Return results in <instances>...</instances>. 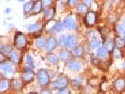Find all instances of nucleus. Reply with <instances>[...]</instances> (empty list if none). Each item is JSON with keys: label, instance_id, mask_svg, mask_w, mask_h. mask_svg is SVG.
Wrapping results in <instances>:
<instances>
[{"label": "nucleus", "instance_id": "nucleus-1", "mask_svg": "<svg viewBox=\"0 0 125 94\" xmlns=\"http://www.w3.org/2000/svg\"><path fill=\"white\" fill-rule=\"evenodd\" d=\"M14 45L17 49H23L27 44L26 36L21 32H17L14 36Z\"/></svg>", "mask_w": 125, "mask_h": 94}, {"label": "nucleus", "instance_id": "nucleus-2", "mask_svg": "<svg viewBox=\"0 0 125 94\" xmlns=\"http://www.w3.org/2000/svg\"><path fill=\"white\" fill-rule=\"evenodd\" d=\"M37 80L41 86H46L50 82V77L48 72L44 69H39L37 73Z\"/></svg>", "mask_w": 125, "mask_h": 94}, {"label": "nucleus", "instance_id": "nucleus-3", "mask_svg": "<svg viewBox=\"0 0 125 94\" xmlns=\"http://www.w3.org/2000/svg\"><path fill=\"white\" fill-rule=\"evenodd\" d=\"M0 70L3 73V75L6 78H11L14 75V69L10 63H0Z\"/></svg>", "mask_w": 125, "mask_h": 94}, {"label": "nucleus", "instance_id": "nucleus-4", "mask_svg": "<svg viewBox=\"0 0 125 94\" xmlns=\"http://www.w3.org/2000/svg\"><path fill=\"white\" fill-rule=\"evenodd\" d=\"M68 85V79L66 77H60L58 79H57L53 83V87L56 90H62L65 89Z\"/></svg>", "mask_w": 125, "mask_h": 94}, {"label": "nucleus", "instance_id": "nucleus-5", "mask_svg": "<svg viewBox=\"0 0 125 94\" xmlns=\"http://www.w3.org/2000/svg\"><path fill=\"white\" fill-rule=\"evenodd\" d=\"M85 23L88 27H91L95 25L96 22V14L94 11H88L85 16Z\"/></svg>", "mask_w": 125, "mask_h": 94}, {"label": "nucleus", "instance_id": "nucleus-6", "mask_svg": "<svg viewBox=\"0 0 125 94\" xmlns=\"http://www.w3.org/2000/svg\"><path fill=\"white\" fill-rule=\"evenodd\" d=\"M57 45V39L53 37H51L48 39V41H46L45 45H44V48L48 52H51V51L53 50Z\"/></svg>", "mask_w": 125, "mask_h": 94}, {"label": "nucleus", "instance_id": "nucleus-7", "mask_svg": "<svg viewBox=\"0 0 125 94\" xmlns=\"http://www.w3.org/2000/svg\"><path fill=\"white\" fill-rule=\"evenodd\" d=\"M62 26L67 29H74L75 28V22L71 17H67L62 22Z\"/></svg>", "mask_w": 125, "mask_h": 94}, {"label": "nucleus", "instance_id": "nucleus-8", "mask_svg": "<svg viewBox=\"0 0 125 94\" xmlns=\"http://www.w3.org/2000/svg\"><path fill=\"white\" fill-rule=\"evenodd\" d=\"M35 78V74L32 72V70L26 69L22 75V79L24 82H30L32 81Z\"/></svg>", "mask_w": 125, "mask_h": 94}, {"label": "nucleus", "instance_id": "nucleus-9", "mask_svg": "<svg viewBox=\"0 0 125 94\" xmlns=\"http://www.w3.org/2000/svg\"><path fill=\"white\" fill-rule=\"evenodd\" d=\"M68 68L69 69L73 70V71H78L82 69V65L80 63H78V61H75V60H73V61H70L68 65H67Z\"/></svg>", "mask_w": 125, "mask_h": 94}, {"label": "nucleus", "instance_id": "nucleus-10", "mask_svg": "<svg viewBox=\"0 0 125 94\" xmlns=\"http://www.w3.org/2000/svg\"><path fill=\"white\" fill-rule=\"evenodd\" d=\"M78 42V39L75 36H69L67 38L66 41V46L68 47H74Z\"/></svg>", "mask_w": 125, "mask_h": 94}, {"label": "nucleus", "instance_id": "nucleus-11", "mask_svg": "<svg viewBox=\"0 0 125 94\" xmlns=\"http://www.w3.org/2000/svg\"><path fill=\"white\" fill-rule=\"evenodd\" d=\"M54 12H55L54 8H47V9H45L44 11V18H45V19L48 20L52 19V18L53 17V14H54Z\"/></svg>", "mask_w": 125, "mask_h": 94}, {"label": "nucleus", "instance_id": "nucleus-12", "mask_svg": "<svg viewBox=\"0 0 125 94\" xmlns=\"http://www.w3.org/2000/svg\"><path fill=\"white\" fill-rule=\"evenodd\" d=\"M10 86V82L7 79H3L0 81V92H4L7 90Z\"/></svg>", "mask_w": 125, "mask_h": 94}, {"label": "nucleus", "instance_id": "nucleus-13", "mask_svg": "<svg viewBox=\"0 0 125 94\" xmlns=\"http://www.w3.org/2000/svg\"><path fill=\"white\" fill-rule=\"evenodd\" d=\"M46 59L52 64H57L59 61L57 56L54 54H48L46 56Z\"/></svg>", "mask_w": 125, "mask_h": 94}, {"label": "nucleus", "instance_id": "nucleus-14", "mask_svg": "<svg viewBox=\"0 0 125 94\" xmlns=\"http://www.w3.org/2000/svg\"><path fill=\"white\" fill-rule=\"evenodd\" d=\"M9 57L11 60L14 63L19 61V54L17 53V51L15 50H12L11 51V53L9 54Z\"/></svg>", "mask_w": 125, "mask_h": 94}, {"label": "nucleus", "instance_id": "nucleus-15", "mask_svg": "<svg viewBox=\"0 0 125 94\" xmlns=\"http://www.w3.org/2000/svg\"><path fill=\"white\" fill-rule=\"evenodd\" d=\"M42 4L41 1H36L33 5H32V11L33 13L37 14L39 13L42 10Z\"/></svg>", "mask_w": 125, "mask_h": 94}, {"label": "nucleus", "instance_id": "nucleus-16", "mask_svg": "<svg viewBox=\"0 0 125 94\" xmlns=\"http://www.w3.org/2000/svg\"><path fill=\"white\" fill-rule=\"evenodd\" d=\"M84 54V49L82 46L75 47L73 50V55L75 57H79L81 56Z\"/></svg>", "mask_w": 125, "mask_h": 94}, {"label": "nucleus", "instance_id": "nucleus-17", "mask_svg": "<svg viewBox=\"0 0 125 94\" xmlns=\"http://www.w3.org/2000/svg\"><path fill=\"white\" fill-rule=\"evenodd\" d=\"M115 87L118 90H121L125 87V81L122 78L116 80V81L115 82Z\"/></svg>", "mask_w": 125, "mask_h": 94}, {"label": "nucleus", "instance_id": "nucleus-18", "mask_svg": "<svg viewBox=\"0 0 125 94\" xmlns=\"http://www.w3.org/2000/svg\"><path fill=\"white\" fill-rule=\"evenodd\" d=\"M70 57V53L66 50H62L60 52V58L62 61H66Z\"/></svg>", "mask_w": 125, "mask_h": 94}, {"label": "nucleus", "instance_id": "nucleus-19", "mask_svg": "<svg viewBox=\"0 0 125 94\" xmlns=\"http://www.w3.org/2000/svg\"><path fill=\"white\" fill-rule=\"evenodd\" d=\"M107 53H108V51L105 50V48L104 47H99V48H98V50H97V52H96L97 56H99V57H101V58H103V57L106 56Z\"/></svg>", "mask_w": 125, "mask_h": 94}, {"label": "nucleus", "instance_id": "nucleus-20", "mask_svg": "<svg viewBox=\"0 0 125 94\" xmlns=\"http://www.w3.org/2000/svg\"><path fill=\"white\" fill-rule=\"evenodd\" d=\"M115 44L116 45V47L118 48H121L124 46L125 45V41L123 38H120V37H117L115 39Z\"/></svg>", "mask_w": 125, "mask_h": 94}, {"label": "nucleus", "instance_id": "nucleus-21", "mask_svg": "<svg viewBox=\"0 0 125 94\" xmlns=\"http://www.w3.org/2000/svg\"><path fill=\"white\" fill-rule=\"evenodd\" d=\"M62 28H63V26H62V23H61V22L60 20L57 21L54 23V26H53V30L56 32H59L60 31L62 30Z\"/></svg>", "mask_w": 125, "mask_h": 94}, {"label": "nucleus", "instance_id": "nucleus-22", "mask_svg": "<svg viewBox=\"0 0 125 94\" xmlns=\"http://www.w3.org/2000/svg\"><path fill=\"white\" fill-rule=\"evenodd\" d=\"M66 41H67V38L66 37L65 35H62L60 36V38H59V45L61 47H64L66 46Z\"/></svg>", "mask_w": 125, "mask_h": 94}, {"label": "nucleus", "instance_id": "nucleus-23", "mask_svg": "<svg viewBox=\"0 0 125 94\" xmlns=\"http://www.w3.org/2000/svg\"><path fill=\"white\" fill-rule=\"evenodd\" d=\"M76 8L79 13H85L87 11V5L85 4H79Z\"/></svg>", "mask_w": 125, "mask_h": 94}, {"label": "nucleus", "instance_id": "nucleus-24", "mask_svg": "<svg viewBox=\"0 0 125 94\" xmlns=\"http://www.w3.org/2000/svg\"><path fill=\"white\" fill-rule=\"evenodd\" d=\"M101 45V41L98 39H94L90 44V47L91 49H95L96 47H99Z\"/></svg>", "mask_w": 125, "mask_h": 94}, {"label": "nucleus", "instance_id": "nucleus-25", "mask_svg": "<svg viewBox=\"0 0 125 94\" xmlns=\"http://www.w3.org/2000/svg\"><path fill=\"white\" fill-rule=\"evenodd\" d=\"M45 43H46L45 39H44V38H39L37 39L36 42H35V46L39 48H40V47H44V45H45Z\"/></svg>", "mask_w": 125, "mask_h": 94}, {"label": "nucleus", "instance_id": "nucleus-26", "mask_svg": "<svg viewBox=\"0 0 125 94\" xmlns=\"http://www.w3.org/2000/svg\"><path fill=\"white\" fill-rule=\"evenodd\" d=\"M32 4L30 2H26L23 5V11H24V14L30 12L32 10Z\"/></svg>", "mask_w": 125, "mask_h": 94}, {"label": "nucleus", "instance_id": "nucleus-27", "mask_svg": "<svg viewBox=\"0 0 125 94\" xmlns=\"http://www.w3.org/2000/svg\"><path fill=\"white\" fill-rule=\"evenodd\" d=\"M11 50H12V48L11 47V46L5 45V46H2V51L4 54H9Z\"/></svg>", "mask_w": 125, "mask_h": 94}, {"label": "nucleus", "instance_id": "nucleus-28", "mask_svg": "<svg viewBox=\"0 0 125 94\" xmlns=\"http://www.w3.org/2000/svg\"><path fill=\"white\" fill-rule=\"evenodd\" d=\"M39 23H34V24H32L30 26H29L28 27V29L30 32H35L39 30Z\"/></svg>", "mask_w": 125, "mask_h": 94}, {"label": "nucleus", "instance_id": "nucleus-29", "mask_svg": "<svg viewBox=\"0 0 125 94\" xmlns=\"http://www.w3.org/2000/svg\"><path fill=\"white\" fill-rule=\"evenodd\" d=\"M107 51H112L114 50V43L112 41H108L106 42V44L104 47Z\"/></svg>", "mask_w": 125, "mask_h": 94}, {"label": "nucleus", "instance_id": "nucleus-30", "mask_svg": "<svg viewBox=\"0 0 125 94\" xmlns=\"http://www.w3.org/2000/svg\"><path fill=\"white\" fill-rule=\"evenodd\" d=\"M13 86H14V88L16 89L17 90H18L21 89L22 84H21V82L20 81V80H14V84H13Z\"/></svg>", "mask_w": 125, "mask_h": 94}, {"label": "nucleus", "instance_id": "nucleus-31", "mask_svg": "<svg viewBox=\"0 0 125 94\" xmlns=\"http://www.w3.org/2000/svg\"><path fill=\"white\" fill-rule=\"evenodd\" d=\"M114 56L115 58H118V59L121 57V51H120L119 48L116 47L115 49H114Z\"/></svg>", "mask_w": 125, "mask_h": 94}, {"label": "nucleus", "instance_id": "nucleus-32", "mask_svg": "<svg viewBox=\"0 0 125 94\" xmlns=\"http://www.w3.org/2000/svg\"><path fill=\"white\" fill-rule=\"evenodd\" d=\"M118 31L120 32V33H123L125 32V25L124 23H121V24H119L118 26Z\"/></svg>", "mask_w": 125, "mask_h": 94}, {"label": "nucleus", "instance_id": "nucleus-33", "mask_svg": "<svg viewBox=\"0 0 125 94\" xmlns=\"http://www.w3.org/2000/svg\"><path fill=\"white\" fill-rule=\"evenodd\" d=\"M42 4L44 6H48L51 4L52 0H42Z\"/></svg>", "mask_w": 125, "mask_h": 94}, {"label": "nucleus", "instance_id": "nucleus-34", "mask_svg": "<svg viewBox=\"0 0 125 94\" xmlns=\"http://www.w3.org/2000/svg\"><path fill=\"white\" fill-rule=\"evenodd\" d=\"M5 60V54L2 52H0V63H4Z\"/></svg>", "mask_w": 125, "mask_h": 94}, {"label": "nucleus", "instance_id": "nucleus-35", "mask_svg": "<svg viewBox=\"0 0 125 94\" xmlns=\"http://www.w3.org/2000/svg\"><path fill=\"white\" fill-rule=\"evenodd\" d=\"M77 2H78V0H69V3L71 5H74L75 4H76Z\"/></svg>", "mask_w": 125, "mask_h": 94}, {"label": "nucleus", "instance_id": "nucleus-36", "mask_svg": "<svg viewBox=\"0 0 125 94\" xmlns=\"http://www.w3.org/2000/svg\"><path fill=\"white\" fill-rule=\"evenodd\" d=\"M69 91L67 90H66V89H62V90H61V91H60V94H69Z\"/></svg>", "mask_w": 125, "mask_h": 94}, {"label": "nucleus", "instance_id": "nucleus-37", "mask_svg": "<svg viewBox=\"0 0 125 94\" xmlns=\"http://www.w3.org/2000/svg\"><path fill=\"white\" fill-rule=\"evenodd\" d=\"M40 94H52V93L50 90H43L41 92Z\"/></svg>", "mask_w": 125, "mask_h": 94}, {"label": "nucleus", "instance_id": "nucleus-38", "mask_svg": "<svg viewBox=\"0 0 125 94\" xmlns=\"http://www.w3.org/2000/svg\"><path fill=\"white\" fill-rule=\"evenodd\" d=\"M84 2H85V5H90L92 2V0H84Z\"/></svg>", "mask_w": 125, "mask_h": 94}, {"label": "nucleus", "instance_id": "nucleus-39", "mask_svg": "<svg viewBox=\"0 0 125 94\" xmlns=\"http://www.w3.org/2000/svg\"><path fill=\"white\" fill-rule=\"evenodd\" d=\"M11 12V8H7L5 10V14H8V13H10Z\"/></svg>", "mask_w": 125, "mask_h": 94}, {"label": "nucleus", "instance_id": "nucleus-40", "mask_svg": "<svg viewBox=\"0 0 125 94\" xmlns=\"http://www.w3.org/2000/svg\"><path fill=\"white\" fill-rule=\"evenodd\" d=\"M61 2L63 4H66V3L69 2V0H61Z\"/></svg>", "mask_w": 125, "mask_h": 94}, {"label": "nucleus", "instance_id": "nucleus-41", "mask_svg": "<svg viewBox=\"0 0 125 94\" xmlns=\"http://www.w3.org/2000/svg\"><path fill=\"white\" fill-rule=\"evenodd\" d=\"M122 67L124 68V69H125V63H124L122 64Z\"/></svg>", "mask_w": 125, "mask_h": 94}, {"label": "nucleus", "instance_id": "nucleus-42", "mask_svg": "<svg viewBox=\"0 0 125 94\" xmlns=\"http://www.w3.org/2000/svg\"><path fill=\"white\" fill-rule=\"evenodd\" d=\"M27 94H37V93H33V92H31V93H29Z\"/></svg>", "mask_w": 125, "mask_h": 94}, {"label": "nucleus", "instance_id": "nucleus-43", "mask_svg": "<svg viewBox=\"0 0 125 94\" xmlns=\"http://www.w3.org/2000/svg\"><path fill=\"white\" fill-rule=\"evenodd\" d=\"M2 45L1 43H0V50L2 49Z\"/></svg>", "mask_w": 125, "mask_h": 94}, {"label": "nucleus", "instance_id": "nucleus-44", "mask_svg": "<svg viewBox=\"0 0 125 94\" xmlns=\"http://www.w3.org/2000/svg\"><path fill=\"white\" fill-rule=\"evenodd\" d=\"M18 1H19V2H23L24 0H18Z\"/></svg>", "mask_w": 125, "mask_h": 94}, {"label": "nucleus", "instance_id": "nucleus-45", "mask_svg": "<svg viewBox=\"0 0 125 94\" xmlns=\"http://www.w3.org/2000/svg\"><path fill=\"white\" fill-rule=\"evenodd\" d=\"M124 39H125V32H124Z\"/></svg>", "mask_w": 125, "mask_h": 94}, {"label": "nucleus", "instance_id": "nucleus-46", "mask_svg": "<svg viewBox=\"0 0 125 94\" xmlns=\"http://www.w3.org/2000/svg\"><path fill=\"white\" fill-rule=\"evenodd\" d=\"M7 1H11V0H7Z\"/></svg>", "mask_w": 125, "mask_h": 94}]
</instances>
